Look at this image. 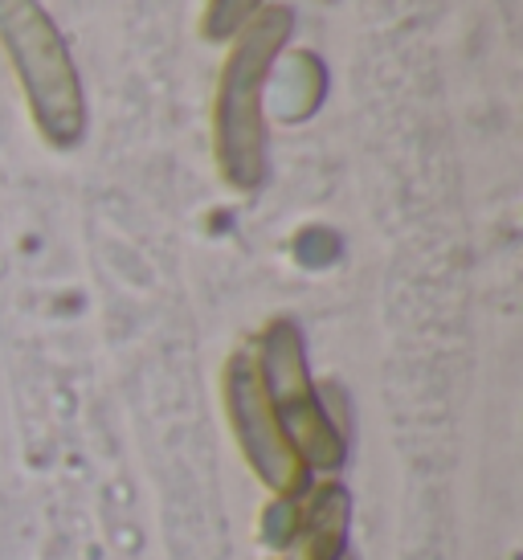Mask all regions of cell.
I'll use <instances>...</instances> for the list:
<instances>
[{"label": "cell", "mask_w": 523, "mask_h": 560, "mask_svg": "<svg viewBox=\"0 0 523 560\" xmlns=\"http://www.w3.org/2000/svg\"><path fill=\"white\" fill-rule=\"evenodd\" d=\"M0 49L13 66L37 136L58 152L78 148L91 124L86 86L66 33L42 0H0Z\"/></svg>", "instance_id": "cell-2"}, {"label": "cell", "mask_w": 523, "mask_h": 560, "mask_svg": "<svg viewBox=\"0 0 523 560\" xmlns=\"http://www.w3.org/2000/svg\"><path fill=\"white\" fill-rule=\"evenodd\" d=\"M294 37L291 4H266L254 21L225 42L213 86V164L221 185L233 192H258L270 176V124L266 86L278 58Z\"/></svg>", "instance_id": "cell-1"}, {"label": "cell", "mask_w": 523, "mask_h": 560, "mask_svg": "<svg viewBox=\"0 0 523 560\" xmlns=\"http://www.w3.org/2000/svg\"><path fill=\"white\" fill-rule=\"evenodd\" d=\"M221 405H225L230 434L237 442L242 458H246L249 475L275 499L303 495L311 487V475L299 467L291 446L282 442V430H278L275 409L266 401V389H262V376L249 343L237 348L225 360V369H221Z\"/></svg>", "instance_id": "cell-4"}, {"label": "cell", "mask_w": 523, "mask_h": 560, "mask_svg": "<svg viewBox=\"0 0 523 560\" xmlns=\"http://www.w3.org/2000/svg\"><path fill=\"white\" fill-rule=\"evenodd\" d=\"M352 528V495L339 479L311 482L303 495L275 499L262 515L278 560H344Z\"/></svg>", "instance_id": "cell-5"}, {"label": "cell", "mask_w": 523, "mask_h": 560, "mask_svg": "<svg viewBox=\"0 0 523 560\" xmlns=\"http://www.w3.org/2000/svg\"><path fill=\"white\" fill-rule=\"evenodd\" d=\"M266 4H270V0H205V13H200V37L225 46L233 33L242 30L246 21H254Z\"/></svg>", "instance_id": "cell-6"}, {"label": "cell", "mask_w": 523, "mask_h": 560, "mask_svg": "<svg viewBox=\"0 0 523 560\" xmlns=\"http://www.w3.org/2000/svg\"><path fill=\"white\" fill-rule=\"evenodd\" d=\"M344 560H356V557H352V552H348V557H344Z\"/></svg>", "instance_id": "cell-7"}, {"label": "cell", "mask_w": 523, "mask_h": 560, "mask_svg": "<svg viewBox=\"0 0 523 560\" xmlns=\"http://www.w3.org/2000/svg\"><path fill=\"white\" fill-rule=\"evenodd\" d=\"M249 352L258 364L266 401L282 430V442L291 446L299 467L307 470L311 479H336L348 463V438L339 430L336 413L327 409L324 389L311 376L307 343H303L299 324L287 315H275L254 336Z\"/></svg>", "instance_id": "cell-3"}]
</instances>
